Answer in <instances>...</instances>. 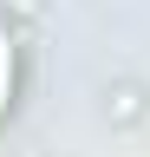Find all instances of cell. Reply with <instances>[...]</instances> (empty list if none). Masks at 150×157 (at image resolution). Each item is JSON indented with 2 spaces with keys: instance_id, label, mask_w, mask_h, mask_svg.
<instances>
[{
  "instance_id": "1",
  "label": "cell",
  "mask_w": 150,
  "mask_h": 157,
  "mask_svg": "<svg viewBox=\"0 0 150 157\" xmlns=\"http://www.w3.org/2000/svg\"><path fill=\"white\" fill-rule=\"evenodd\" d=\"M7 98H13V39L0 33V118H7Z\"/></svg>"
}]
</instances>
